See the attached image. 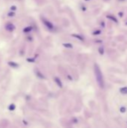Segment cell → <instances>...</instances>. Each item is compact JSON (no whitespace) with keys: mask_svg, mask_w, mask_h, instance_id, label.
Instances as JSON below:
<instances>
[{"mask_svg":"<svg viewBox=\"0 0 127 128\" xmlns=\"http://www.w3.org/2000/svg\"><path fill=\"white\" fill-rule=\"evenodd\" d=\"M126 112V108L125 107H121L120 108V112H122V113H123V112Z\"/></svg>","mask_w":127,"mask_h":128,"instance_id":"52a82bcc","label":"cell"},{"mask_svg":"<svg viewBox=\"0 0 127 128\" xmlns=\"http://www.w3.org/2000/svg\"><path fill=\"white\" fill-rule=\"evenodd\" d=\"M120 93L123 94H127V87H123V88H121L120 89Z\"/></svg>","mask_w":127,"mask_h":128,"instance_id":"7a4b0ae2","label":"cell"},{"mask_svg":"<svg viewBox=\"0 0 127 128\" xmlns=\"http://www.w3.org/2000/svg\"><path fill=\"white\" fill-rule=\"evenodd\" d=\"M44 23H45V24H46V25H47V27H48V28L52 29V24H50L49 23H48V22H47V21H45Z\"/></svg>","mask_w":127,"mask_h":128,"instance_id":"8992f818","label":"cell"},{"mask_svg":"<svg viewBox=\"0 0 127 128\" xmlns=\"http://www.w3.org/2000/svg\"><path fill=\"white\" fill-rule=\"evenodd\" d=\"M101 33V32H100V31H96V32H94V34H99Z\"/></svg>","mask_w":127,"mask_h":128,"instance_id":"ba28073f","label":"cell"},{"mask_svg":"<svg viewBox=\"0 0 127 128\" xmlns=\"http://www.w3.org/2000/svg\"><path fill=\"white\" fill-rule=\"evenodd\" d=\"M107 18L111 20H112V21H114V23H118V20H117L116 17H114V16H111V15H108V16H107Z\"/></svg>","mask_w":127,"mask_h":128,"instance_id":"3957f363","label":"cell"},{"mask_svg":"<svg viewBox=\"0 0 127 128\" xmlns=\"http://www.w3.org/2000/svg\"><path fill=\"white\" fill-rule=\"evenodd\" d=\"M126 25H127V22H126Z\"/></svg>","mask_w":127,"mask_h":128,"instance_id":"8fae6325","label":"cell"},{"mask_svg":"<svg viewBox=\"0 0 127 128\" xmlns=\"http://www.w3.org/2000/svg\"><path fill=\"white\" fill-rule=\"evenodd\" d=\"M73 36H75V37H76V38H78L79 39H80V40H83V38H82V37H80V36H79V35H75V34H74V35H73Z\"/></svg>","mask_w":127,"mask_h":128,"instance_id":"9c48e42d","label":"cell"},{"mask_svg":"<svg viewBox=\"0 0 127 128\" xmlns=\"http://www.w3.org/2000/svg\"><path fill=\"white\" fill-rule=\"evenodd\" d=\"M55 81L58 83V85H59V87H61V86H62L61 83V81H59V79H58V78H55Z\"/></svg>","mask_w":127,"mask_h":128,"instance_id":"277c9868","label":"cell"},{"mask_svg":"<svg viewBox=\"0 0 127 128\" xmlns=\"http://www.w3.org/2000/svg\"><path fill=\"white\" fill-rule=\"evenodd\" d=\"M99 54H101V55H103V54H104V48H103V47H100V48L99 49Z\"/></svg>","mask_w":127,"mask_h":128,"instance_id":"5b68a950","label":"cell"},{"mask_svg":"<svg viewBox=\"0 0 127 128\" xmlns=\"http://www.w3.org/2000/svg\"><path fill=\"white\" fill-rule=\"evenodd\" d=\"M123 14L122 13V12H120V13H119V16H120V17H123Z\"/></svg>","mask_w":127,"mask_h":128,"instance_id":"30bf717a","label":"cell"},{"mask_svg":"<svg viewBox=\"0 0 127 128\" xmlns=\"http://www.w3.org/2000/svg\"><path fill=\"white\" fill-rule=\"evenodd\" d=\"M120 1H123V0H120Z\"/></svg>","mask_w":127,"mask_h":128,"instance_id":"7c38bea8","label":"cell"},{"mask_svg":"<svg viewBox=\"0 0 127 128\" xmlns=\"http://www.w3.org/2000/svg\"><path fill=\"white\" fill-rule=\"evenodd\" d=\"M94 72H95V76H96V79L97 81V83L100 88L103 89L104 87V80H103V76L102 74L101 70L99 68V66L97 64L94 65Z\"/></svg>","mask_w":127,"mask_h":128,"instance_id":"6da1fadb","label":"cell"}]
</instances>
